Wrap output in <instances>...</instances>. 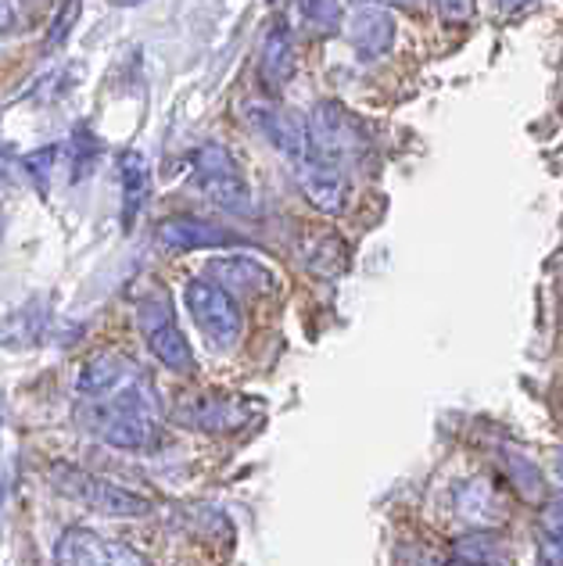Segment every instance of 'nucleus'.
Masks as SVG:
<instances>
[{"mask_svg": "<svg viewBox=\"0 0 563 566\" xmlns=\"http://www.w3.org/2000/svg\"><path fill=\"white\" fill-rule=\"evenodd\" d=\"M129 374H133V366L123 359V355H115V352L94 355V359L80 369L76 391H80L86 401H91V398H108Z\"/></svg>", "mask_w": 563, "mask_h": 566, "instance_id": "obj_17", "label": "nucleus"}, {"mask_svg": "<svg viewBox=\"0 0 563 566\" xmlns=\"http://www.w3.org/2000/svg\"><path fill=\"white\" fill-rule=\"evenodd\" d=\"M299 8H302V22L313 36H331L345 25L341 0H299Z\"/></svg>", "mask_w": 563, "mask_h": 566, "instance_id": "obj_18", "label": "nucleus"}, {"mask_svg": "<svg viewBox=\"0 0 563 566\" xmlns=\"http://www.w3.org/2000/svg\"><path fill=\"white\" fill-rule=\"evenodd\" d=\"M452 563H507V559H502L499 542L488 538L484 531H478L452 548Z\"/></svg>", "mask_w": 563, "mask_h": 566, "instance_id": "obj_20", "label": "nucleus"}, {"mask_svg": "<svg viewBox=\"0 0 563 566\" xmlns=\"http://www.w3.org/2000/svg\"><path fill=\"white\" fill-rule=\"evenodd\" d=\"M299 72V48H294V33L288 22H277L262 40L259 54V76L265 86H288Z\"/></svg>", "mask_w": 563, "mask_h": 566, "instance_id": "obj_13", "label": "nucleus"}, {"mask_svg": "<svg viewBox=\"0 0 563 566\" xmlns=\"http://www.w3.org/2000/svg\"><path fill=\"white\" fill-rule=\"evenodd\" d=\"M366 147V129L341 108L337 101H320L309 115V155L305 161L345 169V161H355ZM302 161V166H305Z\"/></svg>", "mask_w": 563, "mask_h": 566, "instance_id": "obj_2", "label": "nucleus"}, {"mask_svg": "<svg viewBox=\"0 0 563 566\" xmlns=\"http://www.w3.org/2000/svg\"><path fill=\"white\" fill-rule=\"evenodd\" d=\"M244 118H248L251 129L262 133V137L291 161L294 169L302 166L305 155H309V118L294 115V112H280L265 101L244 104Z\"/></svg>", "mask_w": 563, "mask_h": 566, "instance_id": "obj_7", "label": "nucleus"}, {"mask_svg": "<svg viewBox=\"0 0 563 566\" xmlns=\"http://www.w3.org/2000/svg\"><path fill=\"white\" fill-rule=\"evenodd\" d=\"M101 151H105V144H101L91 129H86V126L72 129V184H80L83 176H91Z\"/></svg>", "mask_w": 563, "mask_h": 566, "instance_id": "obj_19", "label": "nucleus"}, {"mask_svg": "<svg viewBox=\"0 0 563 566\" xmlns=\"http://www.w3.org/2000/svg\"><path fill=\"white\" fill-rule=\"evenodd\" d=\"M531 4H535V0H496V11L499 14H517V11H524Z\"/></svg>", "mask_w": 563, "mask_h": 566, "instance_id": "obj_27", "label": "nucleus"}, {"mask_svg": "<svg viewBox=\"0 0 563 566\" xmlns=\"http://www.w3.org/2000/svg\"><path fill=\"white\" fill-rule=\"evenodd\" d=\"M155 241H158V248H166V251H201V248L241 244V237H237L233 230H227V227H219V222H209V219L176 216V219L158 222Z\"/></svg>", "mask_w": 563, "mask_h": 566, "instance_id": "obj_10", "label": "nucleus"}, {"mask_svg": "<svg viewBox=\"0 0 563 566\" xmlns=\"http://www.w3.org/2000/svg\"><path fill=\"white\" fill-rule=\"evenodd\" d=\"M374 4H377V0H374Z\"/></svg>", "mask_w": 563, "mask_h": 566, "instance_id": "obj_31", "label": "nucleus"}, {"mask_svg": "<svg viewBox=\"0 0 563 566\" xmlns=\"http://www.w3.org/2000/svg\"><path fill=\"white\" fill-rule=\"evenodd\" d=\"M137 326H140L144 345L152 348V355L161 366L173 369V374H190V369H195V355H190L184 331L176 326V316H173V305H169L166 291H152L147 297H140Z\"/></svg>", "mask_w": 563, "mask_h": 566, "instance_id": "obj_4", "label": "nucleus"}, {"mask_svg": "<svg viewBox=\"0 0 563 566\" xmlns=\"http://www.w3.org/2000/svg\"><path fill=\"white\" fill-rule=\"evenodd\" d=\"M395 4H406L409 8V4H417V0H395Z\"/></svg>", "mask_w": 563, "mask_h": 566, "instance_id": "obj_30", "label": "nucleus"}, {"mask_svg": "<svg viewBox=\"0 0 563 566\" xmlns=\"http://www.w3.org/2000/svg\"><path fill=\"white\" fill-rule=\"evenodd\" d=\"M51 326V305L43 297H29L22 308H14L11 316L0 323V345L4 348H33L48 337Z\"/></svg>", "mask_w": 563, "mask_h": 566, "instance_id": "obj_14", "label": "nucleus"}, {"mask_svg": "<svg viewBox=\"0 0 563 566\" xmlns=\"http://www.w3.org/2000/svg\"><path fill=\"white\" fill-rule=\"evenodd\" d=\"M209 280L223 283L230 294H259L273 283L270 270L262 262L248 259V255H233V259H216L209 265Z\"/></svg>", "mask_w": 563, "mask_h": 566, "instance_id": "obj_16", "label": "nucleus"}, {"mask_svg": "<svg viewBox=\"0 0 563 566\" xmlns=\"http://www.w3.org/2000/svg\"><path fill=\"white\" fill-rule=\"evenodd\" d=\"M309 270L320 276H337L345 270V248H341V237H323V244L309 255Z\"/></svg>", "mask_w": 563, "mask_h": 566, "instance_id": "obj_21", "label": "nucleus"}, {"mask_svg": "<svg viewBox=\"0 0 563 566\" xmlns=\"http://www.w3.org/2000/svg\"><path fill=\"white\" fill-rule=\"evenodd\" d=\"M80 0H65L62 8H58V19H54V25L48 29V51H58L62 43L69 40V33H72V25H76V19H80Z\"/></svg>", "mask_w": 563, "mask_h": 566, "instance_id": "obj_23", "label": "nucleus"}, {"mask_svg": "<svg viewBox=\"0 0 563 566\" xmlns=\"http://www.w3.org/2000/svg\"><path fill=\"white\" fill-rule=\"evenodd\" d=\"M345 33L355 54L366 57V62H377L395 48V19L384 8H377L374 0H363V8L345 22Z\"/></svg>", "mask_w": 563, "mask_h": 566, "instance_id": "obj_11", "label": "nucleus"}, {"mask_svg": "<svg viewBox=\"0 0 563 566\" xmlns=\"http://www.w3.org/2000/svg\"><path fill=\"white\" fill-rule=\"evenodd\" d=\"M54 563L62 566H140L147 563L137 548L101 538L94 531L69 527L54 545Z\"/></svg>", "mask_w": 563, "mask_h": 566, "instance_id": "obj_8", "label": "nucleus"}, {"mask_svg": "<svg viewBox=\"0 0 563 566\" xmlns=\"http://www.w3.org/2000/svg\"><path fill=\"white\" fill-rule=\"evenodd\" d=\"M14 22H19V11H14V0H0V33H11Z\"/></svg>", "mask_w": 563, "mask_h": 566, "instance_id": "obj_26", "label": "nucleus"}, {"mask_svg": "<svg viewBox=\"0 0 563 566\" xmlns=\"http://www.w3.org/2000/svg\"><path fill=\"white\" fill-rule=\"evenodd\" d=\"M438 11L446 14L449 22H470L473 0H438Z\"/></svg>", "mask_w": 563, "mask_h": 566, "instance_id": "obj_24", "label": "nucleus"}, {"mask_svg": "<svg viewBox=\"0 0 563 566\" xmlns=\"http://www.w3.org/2000/svg\"><path fill=\"white\" fill-rule=\"evenodd\" d=\"M155 420L158 416L115 406V401H105V398H91V406L83 412V423L91 427L97 438H105L112 449H123V452H152L158 444Z\"/></svg>", "mask_w": 563, "mask_h": 566, "instance_id": "obj_5", "label": "nucleus"}, {"mask_svg": "<svg viewBox=\"0 0 563 566\" xmlns=\"http://www.w3.org/2000/svg\"><path fill=\"white\" fill-rule=\"evenodd\" d=\"M184 302L195 316V326L205 334L212 348L219 352H230L237 340H241L244 331V319H241V308H237L233 294L216 280H190L187 291H184Z\"/></svg>", "mask_w": 563, "mask_h": 566, "instance_id": "obj_3", "label": "nucleus"}, {"mask_svg": "<svg viewBox=\"0 0 563 566\" xmlns=\"http://www.w3.org/2000/svg\"><path fill=\"white\" fill-rule=\"evenodd\" d=\"M118 184H123V227L129 230L152 198V166L140 151L118 155Z\"/></svg>", "mask_w": 563, "mask_h": 566, "instance_id": "obj_15", "label": "nucleus"}, {"mask_svg": "<svg viewBox=\"0 0 563 566\" xmlns=\"http://www.w3.org/2000/svg\"><path fill=\"white\" fill-rule=\"evenodd\" d=\"M539 559L563 566V531H550V534H545V542L539 548Z\"/></svg>", "mask_w": 563, "mask_h": 566, "instance_id": "obj_25", "label": "nucleus"}, {"mask_svg": "<svg viewBox=\"0 0 563 566\" xmlns=\"http://www.w3.org/2000/svg\"><path fill=\"white\" fill-rule=\"evenodd\" d=\"M51 484L62 491L65 499L86 505L101 516H115V520H137L152 513V502L137 491H126L112 481H101V476L86 473L80 467H69V463H54L51 467Z\"/></svg>", "mask_w": 563, "mask_h": 566, "instance_id": "obj_1", "label": "nucleus"}, {"mask_svg": "<svg viewBox=\"0 0 563 566\" xmlns=\"http://www.w3.org/2000/svg\"><path fill=\"white\" fill-rule=\"evenodd\" d=\"M4 488H8V473H4V444H0V502H4Z\"/></svg>", "mask_w": 563, "mask_h": 566, "instance_id": "obj_28", "label": "nucleus"}, {"mask_svg": "<svg viewBox=\"0 0 563 566\" xmlns=\"http://www.w3.org/2000/svg\"><path fill=\"white\" fill-rule=\"evenodd\" d=\"M190 169H195V187L209 198L216 208H244L248 205V184L237 161L223 144H205L190 155Z\"/></svg>", "mask_w": 563, "mask_h": 566, "instance_id": "obj_6", "label": "nucleus"}, {"mask_svg": "<svg viewBox=\"0 0 563 566\" xmlns=\"http://www.w3.org/2000/svg\"><path fill=\"white\" fill-rule=\"evenodd\" d=\"M54 158H58V147L48 144L43 151H33V155H25L22 158V172L33 180L37 193H43L48 198V187H51V169H54Z\"/></svg>", "mask_w": 563, "mask_h": 566, "instance_id": "obj_22", "label": "nucleus"}, {"mask_svg": "<svg viewBox=\"0 0 563 566\" xmlns=\"http://www.w3.org/2000/svg\"><path fill=\"white\" fill-rule=\"evenodd\" d=\"M302 176V193L309 205L323 216H341L348 205V176L337 166H320V161H305L299 166Z\"/></svg>", "mask_w": 563, "mask_h": 566, "instance_id": "obj_12", "label": "nucleus"}, {"mask_svg": "<svg viewBox=\"0 0 563 566\" xmlns=\"http://www.w3.org/2000/svg\"><path fill=\"white\" fill-rule=\"evenodd\" d=\"M556 476H560V481H563V444H560V449H556Z\"/></svg>", "mask_w": 563, "mask_h": 566, "instance_id": "obj_29", "label": "nucleus"}, {"mask_svg": "<svg viewBox=\"0 0 563 566\" xmlns=\"http://www.w3.org/2000/svg\"><path fill=\"white\" fill-rule=\"evenodd\" d=\"M248 401L230 398V395H198L176 406V423L205 430V434H227L248 423Z\"/></svg>", "mask_w": 563, "mask_h": 566, "instance_id": "obj_9", "label": "nucleus"}]
</instances>
